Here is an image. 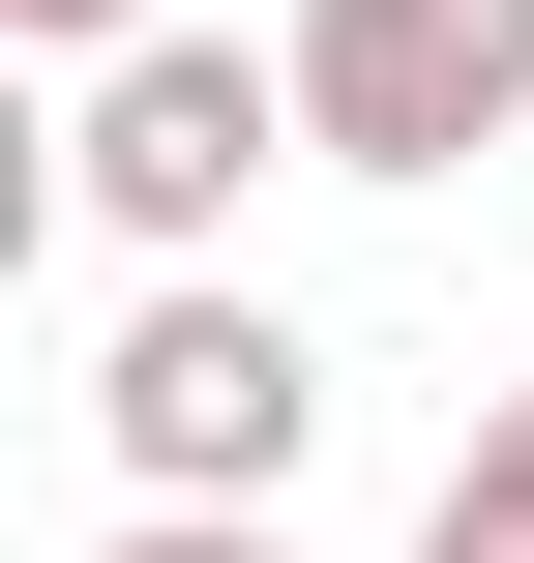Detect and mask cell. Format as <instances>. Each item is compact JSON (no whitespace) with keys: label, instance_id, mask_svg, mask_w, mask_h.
Listing matches in <instances>:
<instances>
[{"label":"cell","instance_id":"obj_1","mask_svg":"<svg viewBox=\"0 0 534 563\" xmlns=\"http://www.w3.org/2000/svg\"><path fill=\"white\" fill-rule=\"evenodd\" d=\"M268 148H327V119H297V30H268V59H238V30H119V59L59 89V208L149 238V267H208Z\"/></svg>","mask_w":534,"mask_h":563},{"label":"cell","instance_id":"obj_2","mask_svg":"<svg viewBox=\"0 0 534 563\" xmlns=\"http://www.w3.org/2000/svg\"><path fill=\"white\" fill-rule=\"evenodd\" d=\"M89 445H119L149 505H268V475L327 445V356H297V327H268L238 267H178V297H149V327L89 356Z\"/></svg>","mask_w":534,"mask_h":563},{"label":"cell","instance_id":"obj_3","mask_svg":"<svg viewBox=\"0 0 534 563\" xmlns=\"http://www.w3.org/2000/svg\"><path fill=\"white\" fill-rule=\"evenodd\" d=\"M297 119L327 178H446L534 119V0H297Z\"/></svg>","mask_w":534,"mask_h":563},{"label":"cell","instance_id":"obj_4","mask_svg":"<svg viewBox=\"0 0 534 563\" xmlns=\"http://www.w3.org/2000/svg\"><path fill=\"white\" fill-rule=\"evenodd\" d=\"M89 563H297V534H268V505H119Z\"/></svg>","mask_w":534,"mask_h":563},{"label":"cell","instance_id":"obj_5","mask_svg":"<svg viewBox=\"0 0 534 563\" xmlns=\"http://www.w3.org/2000/svg\"><path fill=\"white\" fill-rule=\"evenodd\" d=\"M446 505H476V534H534V386L476 416V445H446Z\"/></svg>","mask_w":534,"mask_h":563},{"label":"cell","instance_id":"obj_6","mask_svg":"<svg viewBox=\"0 0 534 563\" xmlns=\"http://www.w3.org/2000/svg\"><path fill=\"white\" fill-rule=\"evenodd\" d=\"M0 30H59V59H119V30H149V0H0Z\"/></svg>","mask_w":534,"mask_h":563},{"label":"cell","instance_id":"obj_7","mask_svg":"<svg viewBox=\"0 0 534 563\" xmlns=\"http://www.w3.org/2000/svg\"><path fill=\"white\" fill-rule=\"evenodd\" d=\"M416 563H534V534H476V505H446V534H416Z\"/></svg>","mask_w":534,"mask_h":563}]
</instances>
